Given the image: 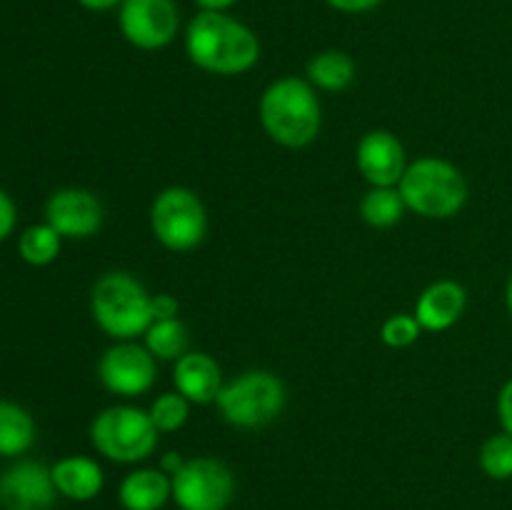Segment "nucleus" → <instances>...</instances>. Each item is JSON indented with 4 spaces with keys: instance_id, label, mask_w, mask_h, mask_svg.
I'll return each mask as SVG.
<instances>
[{
    "instance_id": "nucleus-11",
    "label": "nucleus",
    "mask_w": 512,
    "mask_h": 510,
    "mask_svg": "<svg viewBox=\"0 0 512 510\" xmlns=\"http://www.w3.org/2000/svg\"><path fill=\"white\" fill-rule=\"evenodd\" d=\"M105 208L93 190L60 188L45 200V223L63 240H88L103 228Z\"/></svg>"
},
{
    "instance_id": "nucleus-32",
    "label": "nucleus",
    "mask_w": 512,
    "mask_h": 510,
    "mask_svg": "<svg viewBox=\"0 0 512 510\" xmlns=\"http://www.w3.org/2000/svg\"><path fill=\"white\" fill-rule=\"evenodd\" d=\"M183 463H185L183 455L175 453V450H170V453H165L163 458H160V465H158V468H160V470H165V473H168L170 478H173V475L178 473L180 468H183Z\"/></svg>"
},
{
    "instance_id": "nucleus-14",
    "label": "nucleus",
    "mask_w": 512,
    "mask_h": 510,
    "mask_svg": "<svg viewBox=\"0 0 512 510\" xmlns=\"http://www.w3.org/2000/svg\"><path fill=\"white\" fill-rule=\"evenodd\" d=\"M468 308V290L458 280H435L420 293L415 303V320L423 333H443L450 330Z\"/></svg>"
},
{
    "instance_id": "nucleus-30",
    "label": "nucleus",
    "mask_w": 512,
    "mask_h": 510,
    "mask_svg": "<svg viewBox=\"0 0 512 510\" xmlns=\"http://www.w3.org/2000/svg\"><path fill=\"white\" fill-rule=\"evenodd\" d=\"M75 3L90 13H108V10H118L123 0H75Z\"/></svg>"
},
{
    "instance_id": "nucleus-12",
    "label": "nucleus",
    "mask_w": 512,
    "mask_h": 510,
    "mask_svg": "<svg viewBox=\"0 0 512 510\" xmlns=\"http://www.w3.org/2000/svg\"><path fill=\"white\" fill-rule=\"evenodd\" d=\"M58 498L50 468L40 460L18 458L0 473V510H53Z\"/></svg>"
},
{
    "instance_id": "nucleus-33",
    "label": "nucleus",
    "mask_w": 512,
    "mask_h": 510,
    "mask_svg": "<svg viewBox=\"0 0 512 510\" xmlns=\"http://www.w3.org/2000/svg\"><path fill=\"white\" fill-rule=\"evenodd\" d=\"M505 305H508V313L512 315V275L508 278V285H505Z\"/></svg>"
},
{
    "instance_id": "nucleus-25",
    "label": "nucleus",
    "mask_w": 512,
    "mask_h": 510,
    "mask_svg": "<svg viewBox=\"0 0 512 510\" xmlns=\"http://www.w3.org/2000/svg\"><path fill=\"white\" fill-rule=\"evenodd\" d=\"M420 335H423V328H420V323L415 320V315L408 313L390 315L383 323V328H380V340H383L388 348L395 350L408 348V345H413Z\"/></svg>"
},
{
    "instance_id": "nucleus-20",
    "label": "nucleus",
    "mask_w": 512,
    "mask_h": 510,
    "mask_svg": "<svg viewBox=\"0 0 512 510\" xmlns=\"http://www.w3.org/2000/svg\"><path fill=\"white\" fill-rule=\"evenodd\" d=\"M360 218L370 228H393L400 220L405 218L408 208H405V200L400 195L398 188H370L368 193L360 198Z\"/></svg>"
},
{
    "instance_id": "nucleus-10",
    "label": "nucleus",
    "mask_w": 512,
    "mask_h": 510,
    "mask_svg": "<svg viewBox=\"0 0 512 510\" xmlns=\"http://www.w3.org/2000/svg\"><path fill=\"white\" fill-rule=\"evenodd\" d=\"M120 35L138 50H163L178 38L180 10L175 0H123Z\"/></svg>"
},
{
    "instance_id": "nucleus-7",
    "label": "nucleus",
    "mask_w": 512,
    "mask_h": 510,
    "mask_svg": "<svg viewBox=\"0 0 512 510\" xmlns=\"http://www.w3.org/2000/svg\"><path fill=\"white\" fill-rule=\"evenodd\" d=\"M150 230L163 248L173 253H190L208 235V208L195 190L170 185L150 203Z\"/></svg>"
},
{
    "instance_id": "nucleus-21",
    "label": "nucleus",
    "mask_w": 512,
    "mask_h": 510,
    "mask_svg": "<svg viewBox=\"0 0 512 510\" xmlns=\"http://www.w3.org/2000/svg\"><path fill=\"white\" fill-rule=\"evenodd\" d=\"M143 338V345L150 350V355L155 360H168V363L183 358L190 345V333L180 318L153 320Z\"/></svg>"
},
{
    "instance_id": "nucleus-4",
    "label": "nucleus",
    "mask_w": 512,
    "mask_h": 510,
    "mask_svg": "<svg viewBox=\"0 0 512 510\" xmlns=\"http://www.w3.org/2000/svg\"><path fill=\"white\" fill-rule=\"evenodd\" d=\"M398 190L405 200V208L428 220L455 218L465 208L470 195L468 180L458 165L435 155L408 163Z\"/></svg>"
},
{
    "instance_id": "nucleus-28",
    "label": "nucleus",
    "mask_w": 512,
    "mask_h": 510,
    "mask_svg": "<svg viewBox=\"0 0 512 510\" xmlns=\"http://www.w3.org/2000/svg\"><path fill=\"white\" fill-rule=\"evenodd\" d=\"M498 420L500 428L512 435V378L505 380L498 393Z\"/></svg>"
},
{
    "instance_id": "nucleus-22",
    "label": "nucleus",
    "mask_w": 512,
    "mask_h": 510,
    "mask_svg": "<svg viewBox=\"0 0 512 510\" xmlns=\"http://www.w3.org/2000/svg\"><path fill=\"white\" fill-rule=\"evenodd\" d=\"M60 250H63V238H60L48 223L28 225V228L18 235L20 260L33 265V268H45V265L55 263Z\"/></svg>"
},
{
    "instance_id": "nucleus-27",
    "label": "nucleus",
    "mask_w": 512,
    "mask_h": 510,
    "mask_svg": "<svg viewBox=\"0 0 512 510\" xmlns=\"http://www.w3.org/2000/svg\"><path fill=\"white\" fill-rule=\"evenodd\" d=\"M328 8L338 10V13L345 15H363L375 10L378 5H383V0H323Z\"/></svg>"
},
{
    "instance_id": "nucleus-23",
    "label": "nucleus",
    "mask_w": 512,
    "mask_h": 510,
    "mask_svg": "<svg viewBox=\"0 0 512 510\" xmlns=\"http://www.w3.org/2000/svg\"><path fill=\"white\" fill-rule=\"evenodd\" d=\"M478 465L490 480H510L512 478V435L500 430L490 435L478 453Z\"/></svg>"
},
{
    "instance_id": "nucleus-1",
    "label": "nucleus",
    "mask_w": 512,
    "mask_h": 510,
    "mask_svg": "<svg viewBox=\"0 0 512 510\" xmlns=\"http://www.w3.org/2000/svg\"><path fill=\"white\" fill-rule=\"evenodd\" d=\"M185 55L198 70L220 78L245 75L258 65L260 38L230 13H198L183 33Z\"/></svg>"
},
{
    "instance_id": "nucleus-5",
    "label": "nucleus",
    "mask_w": 512,
    "mask_h": 510,
    "mask_svg": "<svg viewBox=\"0 0 512 510\" xmlns=\"http://www.w3.org/2000/svg\"><path fill=\"white\" fill-rule=\"evenodd\" d=\"M90 445L95 453L118 465H140L158 450L160 433L148 410L130 403L103 408L90 420Z\"/></svg>"
},
{
    "instance_id": "nucleus-8",
    "label": "nucleus",
    "mask_w": 512,
    "mask_h": 510,
    "mask_svg": "<svg viewBox=\"0 0 512 510\" xmlns=\"http://www.w3.org/2000/svg\"><path fill=\"white\" fill-rule=\"evenodd\" d=\"M235 490L238 483L230 465L210 455L185 460L173 475V503L178 510H228Z\"/></svg>"
},
{
    "instance_id": "nucleus-9",
    "label": "nucleus",
    "mask_w": 512,
    "mask_h": 510,
    "mask_svg": "<svg viewBox=\"0 0 512 510\" xmlns=\"http://www.w3.org/2000/svg\"><path fill=\"white\" fill-rule=\"evenodd\" d=\"M158 378V360L138 340H118L98 360V380L110 395L133 400L150 393Z\"/></svg>"
},
{
    "instance_id": "nucleus-15",
    "label": "nucleus",
    "mask_w": 512,
    "mask_h": 510,
    "mask_svg": "<svg viewBox=\"0 0 512 510\" xmlns=\"http://www.w3.org/2000/svg\"><path fill=\"white\" fill-rule=\"evenodd\" d=\"M173 385L193 405H210L223 390V370L213 355L203 350H188L173 363Z\"/></svg>"
},
{
    "instance_id": "nucleus-18",
    "label": "nucleus",
    "mask_w": 512,
    "mask_h": 510,
    "mask_svg": "<svg viewBox=\"0 0 512 510\" xmlns=\"http://www.w3.org/2000/svg\"><path fill=\"white\" fill-rule=\"evenodd\" d=\"M38 438L35 418L15 400L0 398V458L18 460L28 453Z\"/></svg>"
},
{
    "instance_id": "nucleus-17",
    "label": "nucleus",
    "mask_w": 512,
    "mask_h": 510,
    "mask_svg": "<svg viewBox=\"0 0 512 510\" xmlns=\"http://www.w3.org/2000/svg\"><path fill=\"white\" fill-rule=\"evenodd\" d=\"M123 510H163L173 503V478L160 468L138 465L118 485Z\"/></svg>"
},
{
    "instance_id": "nucleus-3",
    "label": "nucleus",
    "mask_w": 512,
    "mask_h": 510,
    "mask_svg": "<svg viewBox=\"0 0 512 510\" xmlns=\"http://www.w3.org/2000/svg\"><path fill=\"white\" fill-rule=\"evenodd\" d=\"M153 295L135 275L108 270L90 290V315L108 338L138 340L153 323Z\"/></svg>"
},
{
    "instance_id": "nucleus-13",
    "label": "nucleus",
    "mask_w": 512,
    "mask_h": 510,
    "mask_svg": "<svg viewBox=\"0 0 512 510\" xmlns=\"http://www.w3.org/2000/svg\"><path fill=\"white\" fill-rule=\"evenodd\" d=\"M355 165L370 188H398L408 168L405 145L390 130H368L355 148Z\"/></svg>"
},
{
    "instance_id": "nucleus-19",
    "label": "nucleus",
    "mask_w": 512,
    "mask_h": 510,
    "mask_svg": "<svg viewBox=\"0 0 512 510\" xmlns=\"http://www.w3.org/2000/svg\"><path fill=\"white\" fill-rule=\"evenodd\" d=\"M355 73V60L350 58L345 50L328 48L315 53L313 58L305 65V75H308V83L315 90H323V93H343L353 85Z\"/></svg>"
},
{
    "instance_id": "nucleus-2",
    "label": "nucleus",
    "mask_w": 512,
    "mask_h": 510,
    "mask_svg": "<svg viewBox=\"0 0 512 510\" xmlns=\"http://www.w3.org/2000/svg\"><path fill=\"white\" fill-rule=\"evenodd\" d=\"M258 118L273 143L290 150L308 148L323 128L318 90L298 75L273 80L260 95Z\"/></svg>"
},
{
    "instance_id": "nucleus-29",
    "label": "nucleus",
    "mask_w": 512,
    "mask_h": 510,
    "mask_svg": "<svg viewBox=\"0 0 512 510\" xmlns=\"http://www.w3.org/2000/svg\"><path fill=\"white\" fill-rule=\"evenodd\" d=\"M150 308H153V320H170L178 318L180 303L170 293H158L150 300Z\"/></svg>"
},
{
    "instance_id": "nucleus-6",
    "label": "nucleus",
    "mask_w": 512,
    "mask_h": 510,
    "mask_svg": "<svg viewBox=\"0 0 512 510\" xmlns=\"http://www.w3.org/2000/svg\"><path fill=\"white\" fill-rule=\"evenodd\" d=\"M285 403H288L285 383L263 368L245 370L238 378L228 380L215 400L225 423L240 430L270 425L283 415Z\"/></svg>"
},
{
    "instance_id": "nucleus-26",
    "label": "nucleus",
    "mask_w": 512,
    "mask_h": 510,
    "mask_svg": "<svg viewBox=\"0 0 512 510\" xmlns=\"http://www.w3.org/2000/svg\"><path fill=\"white\" fill-rule=\"evenodd\" d=\"M18 228V205L10 198L8 190L0 188V243L8 240Z\"/></svg>"
},
{
    "instance_id": "nucleus-16",
    "label": "nucleus",
    "mask_w": 512,
    "mask_h": 510,
    "mask_svg": "<svg viewBox=\"0 0 512 510\" xmlns=\"http://www.w3.org/2000/svg\"><path fill=\"white\" fill-rule=\"evenodd\" d=\"M55 490L73 503H90L105 488V470L90 455H65L50 465Z\"/></svg>"
},
{
    "instance_id": "nucleus-31",
    "label": "nucleus",
    "mask_w": 512,
    "mask_h": 510,
    "mask_svg": "<svg viewBox=\"0 0 512 510\" xmlns=\"http://www.w3.org/2000/svg\"><path fill=\"white\" fill-rule=\"evenodd\" d=\"M193 3L203 13H228L233 5H238V0H193Z\"/></svg>"
},
{
    "instance_id": "nucleus-24",
    "label": "nucleus",
    "mask_w": 512,
    "mask_h": 510,
    "mask_svg": "<svg viewBox=\"0 0 512 510\" xmlns=\"http://www.w3.org/2000/svg\"><path fill=\"white\" fill-rule=\"evenodd\" d=\"M190 405L193 403L188 398H183L178 390H168V393H160L150 403L148 415L155 428H158V433H175V430H180L188 423Z\"/></svg>"
}]
</instances>
